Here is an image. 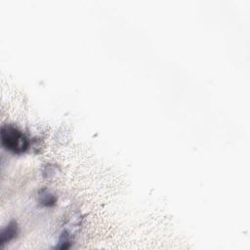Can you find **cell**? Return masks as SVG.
I'll use <instances>...</instances> for the list:
<instances>
[{"instance_id": "cell-2", "label": "cell", "mask_w": 250, "mask_h": 250, "mask_svg": "<svg viewBox=\"0 0 250 250\" xmlns=\"http://www.w3.org/2000/svg\"><path fill=\"white\" fill-rule=\"evenodd\" d=\"M16 225L15 224H10L9 226H7V228L5 229H3L2 233H1V245L3 246L5 243H7L8 241H10L16 234Z\"/></svg>"}, {"instance_id": "cell-1", "label": "cell", "mask_w": 250, "mask_h": 250, "mask_svg": "<svg viewBox=\"0 0 250 250\" xmlns=\"http://www.w3.org/2000/svg\"><path fill=\"white\" fill-rule=\"evenodd\" d=\"M2 146L14 153H22L28 148V140L25 135L12 125H4L1 128Z\"/></svg>"}]
</instances>
